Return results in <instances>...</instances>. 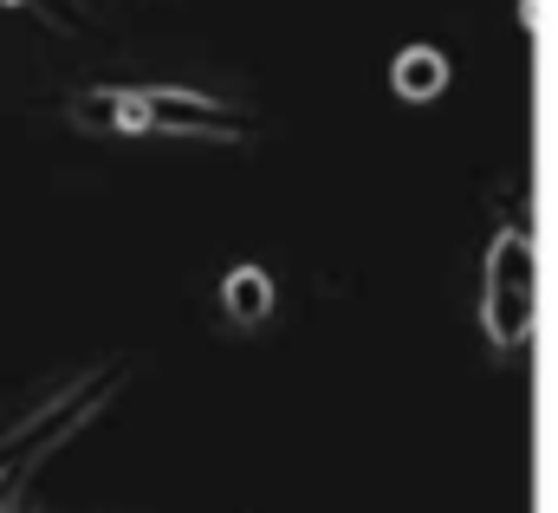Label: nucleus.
<instances>
[{
    "instance_id": "nucleus-1",
    "label": "nucleus",
    "mask_w": 558,
    "mask_h": 513,
    "mask_svg": "<svg viewBox=\"0 0 558 513\" xmlns=\"http://www.w3.org/2000/svg\"><path fill=\"white\" fill-rule=\"evenodd\" d=\"M72 124L85 130H169V136H241V118L189 92H72Z\"/></svg>"
},
{
    "instance_id": "nucleus-2",
    "label": "nucleus",
    "mask_w": 558,
    "mask_h": 513,
    "mask_svg": "<svg viewBox=\"0 0 558 513\" xmlns=\"http://www.w3.org/2000/svg\"><path fill=\"white\" fill-rule=\"evenodd\" d=\"M221 306H228L234 325H260V319L274 312V279H267L260 266H234V273L221 279Z\"/></svg>"
},
{
    "instance_id": "nucleus-3",
    "label": "nucleus",
    "mask_w": 558,
    "mask_h": 513,
    "mask_svg": "<svg viewBox=\"0 0 558 513\" xmlns=\"http://www.w3.org/2000/svg\"><path fill=\"white\" fill-rule=\"evenodd\" d=\"M390 85L416 105V98H435V92L448 85V65H441V52H435V46H403V52H397V65H390Z\"/></svg>"
},
{
    "instance_id": "nucleus-4",
    "label": "nucleus",
    "mask_w": 558,
    "mask_h": 513,
    "mask_svg": "<svg viewBox=\"0 0 558 513\" xmlns=\"http://www.w3.org/2000/svg\"><path fill=\"white\" fill-rule=\"evenodd\" d=\"M0 7H39V0H0Z\"/></svg>"
}]
</instances>
